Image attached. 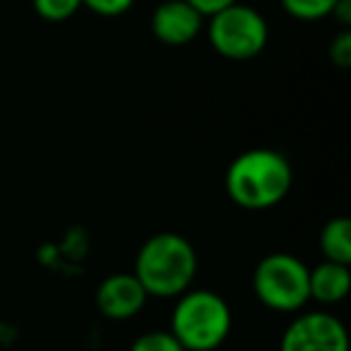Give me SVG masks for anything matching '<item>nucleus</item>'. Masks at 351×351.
I'll list each match as a JSON object with an SVG mask.
<instances>
[{
	"instance_id": "nucleus-1",
	"label": "nucleus",
	"mask_w": 351,
	"mask_h": 351,
	"mask_svg": "<svg viewBox=\"0 0 351 351\" xmlns=\"http://www.w3.org/2000/svg\"><path fill=\"white\" fill-rule=\"evenodd\" d=\"M293 169L277 149L255 147L239 154L224 176L226 195L243 210L263 212L277 207L291 193Z\"/></svg>"
},
{
	"instance_id": "nucleus-2",
	"label": "nucleus",
	"mask_w": 351,
	"mask_h": 351,
	"mask_svg": "<svg viewBox=\"0 0 351 351\" xmlns=\"http://www.w3.org/2000/svg\"><path fill=\"white\" fill-rule=\"evenodd\" d=\"M197 265V253L186 236L176 231H161L140 245L132 274L142 284L147 296L178 298L193 289Z\"/></svg>"
},
{
	"instance_id": "nucleus-3",
	"label": "nucleus",
	"mask_w": 351,
	"mask_h": 351,
	"mask_svg": "<svg viewBox=\"0 0 351 351\" xmlns=\"http://www.w3.org/2000/svg\"><path fill=\"white\" fill-rule=\"evenodd\" d=\"M234 313L212 289H188L176 298L169 332L186 351H215L229 339Z\"/></svg>"
},
{
	"instance_id": "nucleus-4",
	"label": "nucleus",
	"mask_w": 351,
	"mask_h": 351,
	"mask_svg": "<svg viewBox=\"0 0 351 351\" xmlns=\"http://www.w3.org/2000/svg\"><path fill=\"white\" fill-rule=\"evenodd\" d=\"M311 267L291 253H269L255 265L253 293L267 311L301 313L311 301Z\"/></svg>"
},
{
	"instance_id": "nucleus-5",
	"label": "nucleus",
	"mask_w": 351,
	"mask_h": 351,
	"mask_svg": "<svg viewBox=\"0 0 351 351\" xmlns=\"http://www.w3.org/2000/svg\"><path fill=\"white\" fill-rule=\"evenodd\" d=\"M207 41L226 60H253L269 41V27L263 12L243 3L224 8L205 22Z\"/></svg>"
},
{
	"instance_id": "nucleus-6",
	"label": "nucleus",
	"mask_w": 351,
	"mask_h": 351,
	"mask_svg": "<svg viewBox=\"0 0 351 351\" xmlns=\"http://www.w3.org/2000/svg\"><path fill=\"white\" fill-rule=\"evenodd\" d=\"M279 351H349V332L327 311L298 313L284 330Z\"/></svg>"
},
{
	"instance_id": "nucleus-7",
	"label": "nucleus",
	"mask_w": 351,
	"mask_h": 351,
	"mask_svg": "<svg viewBox=\"0 0 351 351\" xmlns=\"http://www.w3.org/2000/svg\"><path fill=\"white\" fill-rule=\"evenodd\" d=\"M205 17L186 0H164L152 10L149 27L164 46H188L202 34Z\"/></svg>"
},
{
	"instance_id": "nucleus-8",
	"label": "nucleus",
	"mask_w": 351,
	"mask_h": 351,
	"mask_svg": "<svg viewBox=\"0 0 351 351\" xmlns=\"http://www.w3.org/2000/svg\"><path fill=\"white\" fill-rule=\"evenodd\" d=\"M147 291L132 272H116L101 279L94 293L97 311L108 320H130L140 315L147 303Z\"/></svg>"
},
{
	"instance_id": "nucleus-9",
	"label": "nucleus",
	"mask_w": 351,
	"mask_h": 351,
	"mask_svg": "<svg viewBox=\"0 0 351 351\" xmlns=\"http://www.w3.org/2000/svg\"><path fill=\"white\" fill-rule=\"evenodd\" d=\"M311 301L320 303V306H337L344 301L351 291V269L349 265L330 263L322 260L320 265L311 269Z\"/></svg>"
},
{
	"instance_id": "nucleus-10",
	"label": "nucleus",
	"mask_w": 351,
	"mask_h": 351,
	"mask_svg": "<svg viewBox=\"0 0 351 351\" xmlns=\"http://www.w3.org/2000/svg\"><path fill=\"white\" fill-rule=\"evenodd\" d=\"M320 253L330 263L351 265V221L346 217H332L320 231Z\"/></svg>"
},
{
	"instance_id": "nucleus-11",
	"label": "nucleus",
	"mask_w": 351,
	"mask_h": 351,
	"mask_svg": "<svg viewBox=\"0 0 351 351\" xmlns=\"http://www.w3.org/2000/svg\"><path fill=\"white\" fill-rule=\"evenodd\" d=\"M287 15L301 22H317L332 17V10L339 0H279Z\"/></svg>"
},
{
	"instance_id": "nucleus-12",
	"label": "nucleus",
	"mask_w": 351,
	"mask_h": 351,
	"mask_svg": "<svg viewBox=\"0 0 351 351\" xmlns=\"http://www.w3.org/2000/svg\"><path fill=\"white\" fill-rule=\"evenodd\" d=\"M34 12L46 22H65L77 15L82 0H32Z\"/></svg>"
},
{
	"instance_id": "nucleus-13",
	"label": "nucleus",
	"mask_w": 351,
	"mask_h": 351,
	"mask_svg": "<svg viewBox=\"0 0 351 351\" xmlns=\"http://www.w3.org/2000/svg\"><path fill=\"white\" fill-rule=\"evenodd\" d=\"M130 351H186L181 341L176 339L169 330H149L142 332L130 344Z\"/></svg>"
},
{
	"instance_id": "nucleus-14",
	"label": "nucleus",
	"mask_w": 351,
	"mask_h": 351,
	"mask_svg": "<svg viewBox=\"0 0 351 351\" xmlns=\"http://www.w3.org/2000/svg\"><path fill=\"white\" fill-rule=\"evenodd\" d=\"M82 5L101 17H121L135 5V0H82Z\"/></svg>"
},
{
	"instance_id": "nucleus-15",
	"label": "nucleus",
	"mask_w": 351,
	"mask_h": 351,
	"mask_svg": "<svg viewBox=\"0 0 351 351\" xmlns=\"http://www.w3.org/2000/svg\"><path fill=\"white\" fill-rule=\"evenodd\" d=\"M330 60L337 68H351V29H341L330 44Z\"/></svg>"
},
{
	"instance_id": "nucleus-16",
	"label": "nucleus",
	"mask_w": 351,
	"mask_h": 351,
	"mask_svg": "<svg viewBox=\"0 0 351 351\" xmlns=\"http://www.w3.org/2000/svg\"><path fill=\"white\" fill-rule=\"evenodd\" d=\"M186 3H191V5L207 20V17L217 15V12H221L224 8L234 5V3H239V0H186Z\"/></svg>"
},
{
	"instance_id": "nucleus-17",
	"label": "nucleus",
	"mask_w": 351,
	"mask_h": 351,
	"mask_svg": "<svg viewBox=\"0 0 351 351\" xmlns=\"http://www.w3.org/2000/svg\"><path fill=\"white\" fill-rule=\"evenodd\" d=\"M332 17H335L344 29H349L351 27V0H339V3L335 5V10H332Z\"/></svg>"
}]
</instances>
